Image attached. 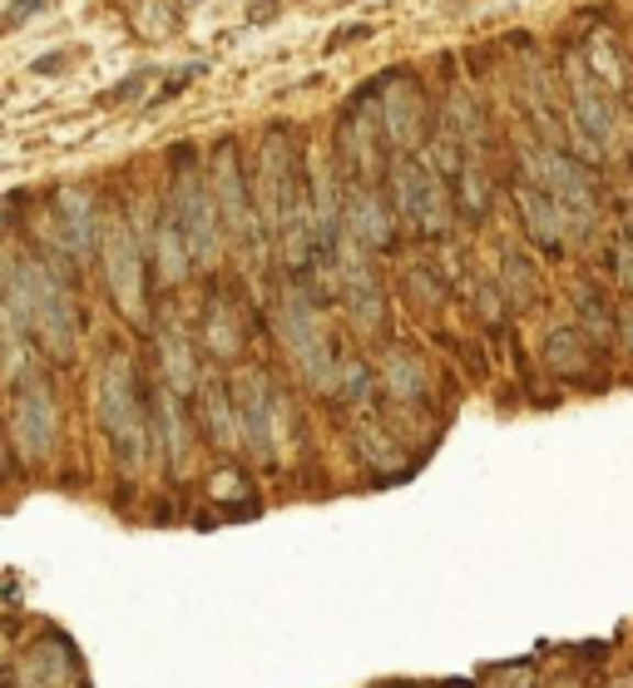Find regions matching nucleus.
Listing matches in <instances>:
<instances>
[{
	"mask_svg": "<svg viewBox=\"0 0 633 688\" xmlns=\"http://www.w3.org/2000/svg\"><path fill=\"white\" fill-rule=\"evenodd\" d=\"M15 282H20V302H25V328L45 342L49 357H69V352H75V337H79V312H75L69 288L35 258L20 263Z\"/></svg>",
	"mask_w": 633,
	"mask_h": 688,
	"instance_id": "f257e3e1",
	"label": "nucleus"
},
{
	"mask_svg": "<svg viewBox=\"0 0 633 688\" xmlns=\"http://www.w3.org/2000/svg\"><path fill=\"white\" fill-rule=\"evenodd\" d=\"M99 421H104L109 441H114V456L119 466L134 476V470H144L148 460V411L144 401H138V387H134V367H129L124 357L109 362L104 381H99Z\"/></svg>",
	"mask_w": 633,
	"mask_h": 688,
	"instance_id": "f03ea898",
	"label": "nucleus"
},
{
	"mask_svg": "<svg viewBox=\"0 0 633 688\" xmlns=\"http://www.w3.org/2000/svg\"><path fill=\"white\" fill-rule=\"evenodd\" d=\"M174 213L178 233H184V248L193 268H213L223 258V229H218V209H213V193H208V179L198 174L193 154H178V174H174Z\"/></svg>",
	"mask_w": 633,
	"mask_h": 688,
	"instance_id": "7ed1b4c3",
	"label": "nucleus"
},
{
	"mask_svg": "<svg viewBox=\"0 0 633 688\" xmlns=\"http://www.w3.org/2000/svg\"><path fill=\"white\" fill-rule=\"evenodd\" d=\"M277 337H282L287 357H292V367L302 371L307 387L332 397L336 391V352H332V342H326V332H322V322H316V308H312L307 292H287L282 298Z\"/></svg>",
	"mask_w": 633,
	"mask_h": 688,
	"instance_id": "20e7f679",
	"label": "nucleus"
},
{
	"mask_svg": "<svg viewBox=\"0 0 633 688\" xmlns=\"http://www.w3.org/2000/svg\"><path fill=\"white\" fill-rule=\"evenodd\" d=\"M208 193H213V209H218V229H223L243 253H257V229H263V223H257L253 193H247V174H243V159H237L233 140H223L213 149Z\"/></svg>",
	"mask_w": 633,
	"mask_h": 688,
	"instance_id": "39448f33",
	"label": "nucleus"
},
{
	"mask_svg": "<svg viewBox=\"0 0 633 688\" xmlns=\"http://www.w3.org/2000/svg\"><path fill=\"white\" fill-rule=\"evenodd\" d=\"M391 189H396V213H401L415 233H425V238L451 233V213H455L451 189H445V179L435 169H425V164H415V159H401L391 174Z\"/></svg>",
	"mask_w": 633,
	"mask_h": 688,
	"instance_id": "423d86ee",
	"label": "nucleus"
},
{
	"mask_svg": "<svg viewBox=\"0 0 633 688\" xmlns=\"http://www.w3.org/2000/svg\"><path fill=\"white\" fill-rule=\"evenodd\" d=\"M233 407H237V426H243V446L253 451L257 460H277L282 441H277V426H282V397L267 381V371H247L233 387Z\"/></svg>",
	"mask_w": 633,
	"mask_h": 688,
	"instance_id": "0eeeda50",
	"label": "nucleus"
},
{
	"mask_svg": "<svg viewBox=\"0 0 633 688\" xmlns=\"http://www.w3.org/2000/svg\"><path fill=\"white\" fill-rule=\"evenodd\" d=\"M524 169H530V189L549 193V199L569 213V223L593 213V184H589V174H584V164H574L569 154L534 149L530 159H524Z\"/></svg>",
	"mask_w": 633,
	"mask_h": 688,
	"instance_id": "6e6552de",
	"label": "nucleus"
},
{
	"mask_svg": "<svg viewBox=\"0 0 633 688\" xmlns=\"http://www.w3.org/2000/svg\"><path fill=\"white\" fill-rule=\"evenodd\" d=\"M104 278L124 318H144V253L124 219H109L104 229Z\"/></svg>",
	"mask_w": 633,
	"mask_h": 688,
	"instance_id": "1a4fd4ad",
	"label": "nucleus"
},
{
	"mask_svg": "<svg viewBox=\"0 0 633 688\" xmlns=\"http://www.w3.org/2000/svg\"><path fill=\"white\" fill-rule=\"evenodd\" d=\"M10 426H15V446L30 460H45L59 441V411L49 381L30 377L25 387H15V407H10Z\"/></svg>",
	"mask_w": 633,
	"mask_h": 688,
	"instance_id": "9d476101",
	"label": "nucleus"
},
{
	"mask_svg": "<svg viewBox=\"0 0 633 688\" xmlns=\"http://www.w3.org/2000/svg\"><path fill=\"white\" fill-rule=\"evenodd\" d=\"M342 238L356 253H386L396 243V213L376 184H362L342 199Z\"/></svg>",
	"mask_w": 633,
	"mask_h": 688,
	"instance_id": "9b49d317",
	"label": "nucleus"
},
{
	"mask_svg": "<svg viewBox=\"0 0 633 688\" xmlns=\"http://www.w3.org/2000/svg\"><path fill=\"white\" fill-rule=\"evenodd\" d=\"M342 302H346L356 328L376 332L386 322V292H381V282H376L366 253H346L342 258Z\"/></svg>",
	"mask_w": 633,
	"mask_h": 688,
	"instance_id": "f8f14e48",
	"label": "nucleus"
},
{
	"mask_svg": "<svg viewBox=\"0 0 633 688\" xmlns=\"http://www.w3.org/2000/svg\"><path fill=\"white\" fill-rule=\"evenodd\" d=\"M55 229H59V243L69 248V258L85 263L99 243V213H95V199L85 189H59L55 193Z\"/></svg>",
	"mask_w": 633,
	"mask_h": 688,
	"instance_id": "ddd939ff",
	"label": "nucleus"
},
{
	"mask_svg": "<svg viewBox=\"0 0 633 688\" xmlns=\"http://www.w3.org/2000/svg\"><path fill=\"white\" fill-rule=\"evenodd\" d=\"M381 124H386V144L396 154H411L425 140V100L411 80H401V90L391 85V95L381 104Z\"/></svg>",
	"mask_w": 633,
	"mask_h": 688,
	"instance_id": "4468645a",
	"label": "nucleus"
},
{
	"mask_svg": "<svg viewBox=\"0 0 633 688\" xmlns=\"http://www.w3.org/2000/svg\"><path fill=\"white\" fill-rule=\"evenodd\" d=\"M376 381H381V391L396 401V407H421V401L431 397V367H425V357H415L411 347L386 352Z\"/></svg>",
	"mask_w": 633,
	"mask_h": 688,
	"instance_id": "2eb2a0df",
	"label": "nucleus"
},
{
	"mask_svg": "<svg viewBox=\"0 0 633 688\" xmlns=\"http://www.w3.org/2000/svg\"><path fill=\"white\" fill-rule=\"evenodd\" d=\"M69 678H75V654H69V644H55V639L25 648L15 664L20 688H65Z\"/></svg>",
	"mask_w": 633,
	"mask_h": 688,
	"instance_id": "dca6fc26",
	"label": "nucleus"
},
{
	"mask_svg": "<svg viewBox=\"0 0 633 688\" xmlns=\"http://www.w3.org/2000/svg\"><path fill=\"white\" fill-rule=\"evenodd\" d=\"M520 223H524V233H530L540 248H554V253L564 248V238H569V229H574L569 213H564L549 193L530 189V184L520 189Z\"/></svg>",
	"mask_w": 633,
	"mask_h": 688,
	"instance_id": "f3484780",
	"label": "nucleus"
},
{
	"mask_svg": "<svg viewBox=\"0 0 633 688\" xmlns=\"http://www.w3.org/2000/svg\"><path fill=\"white\" fill-rule=\"evenodd\" d=\"M356 456H362V466L371 470L376 480H401V476H411V460H406V446L391 436V431H381V426H356Z\"/></svg>",
	"mask_w": 633,
	"mask_h": 688,
	"instance_id": "a211bd4d",
	"label": "nucleus"
},
{
	"mask_svg": "<svg viewBox=\"0 0 633 688\" xmlns=\"http://www.w3.org/2000/svg\"><path fill=\"white\" fill-rule=\"evenodd\" d=\"M544 362H549L554 377H589L593 367V352H589V337L579 328H554L544 337Z\"/></svg>",
	"mask_w": 633,
	"mask_h": 688,
	"instance_id": "6ab92c4d",
	"label": "nucleus"
},
{
	"mask_svg": "<svg viewBox=\"0 0 633 688\" xmlns=\"http://www.w3.org/2000/svg\"><path fill=\"white\" fill-rule=\"evenodd\" d=\"M203 426H208V436H213L223 451H243L237 407H233V391H227L223 381H208V387H203Z\"/></svg>",
	"mask_w": 633,
	"mask_h": 688,
	"instance_id": "aec40b11",
	"label": "nucleus"
},
{
	"mask_svg": "<svg viewBox=\"0 0 633 688\" xmlns=\"http://www.w3.org/2000/svg\"><path fill=\"white\" fill-rule=\"evenodd\" d=\"M203 342L213 357H237L243 352V318H237V308L227 298H213L203 312Z\"/></svg>",
	"mask_w": 633,
	"mask_h": 688,
	"instance_id": "412c9836",
	"label": "nucleus"
},
{
	"mask_svg": "<svg viewBox=\"0 0 633 688\" xmlns=\"http://www.w3.org/2000/svg\"><path fill=\"white\" fill-rule=\"evenodd\" d=\"M158 352H164V381L174 397H188L198 387V362H193V347L178 328H164L158 332Z\"/></svg>",
	"mask_w": 633,
	"mask_h": 688,
	"instance_id": "4be33fe9",
	"label": "nucleus"
},
{
	"mask_svg": "<svg viewBox=\"0 0 633 688\" xmlns=\"http://www.w3.org/2000/svg\"><path fill=\"white\" fill-rule=\"evenodd\" d=\"M500 298H504V308H530L534 298H540V273H534V263L524 258V253H504L500 258Z\"/></svg>",
	"mask_w": 633,
	"mask_h": 688,
	"instance_id": "5701e85b",
	"label": "nucleus"
},
{
	"mask_svg": "<svg viewBox=\"0 0 633 688\" xmlns=\"http://www.w3.org/2000/svg\"><path fill=\"white\" fill-rule=\"evenodd\" d=\"M154 258H158V278L164 282H184L188 278V248H184V233H178L174 213L164 209V219H158V233H154Z\"/></svg>",
	"mask_w": 633,
	"mask_h": 688,
	"instance_id": "b1692460",
	"label": "nucleus"
},
{
	"mask_svg": "<svg viewBox=\"0 0 633 688\" xmlns=\"http://www.w3.org/2000/svg\"><path fill=\"white\" fill-rule=\"evenodd\" d=\"M574 114H579V130L589 134L593 144H609L613 140V104L603 100L593 85H574Z\"/></svg>",
	"mask_w": 633,
	"mask_h": 688,
	"instance_id": "393cba45",
	"label": "nucleus"
},
{
	"mask_svg": "<svg viewBox=\"0 0 633 688\" xmlns=\"http://www.w3.org/2000/svg\"><path fill=\"white\" fill-rule=\"evenodd\" d=\"M574 312H579V332H584V337H593V342L613 337V312H609V302H603L599 292L579 288V292H574Z\"/></svg>",
	"mask_w": 633,
	"mask_h": 688,
	"instance_id": "a878e982",
	"label": "nucleus"
},
{
	"mask_svg": "<svg viewBox=\"0 0 633 688\" xmlns=\"http://www.w3.org/2000/svg\"><path fill=\"white\" fill-rule=\"evenodd\" d=\"M371 387H376V371L366 367V362H336V391L332 397L371 401Z\"/></svg>",
	"mask_w": 633,
	"mask_h": 688,
	"instance_id": "bb28decb",
	"label": "nucleus"
},
{
	"mask_svg": "<svg viewBox=\"0 0 633 688\" xmlns=\"http://www.w3.org/2000/svg\"><path fill=\"white\" fill-rule=\"evenodd\" d=\"M460 203L470 209V219H485V213H490V179H485L475 164L460 169Z\"/></svg>",
	"mask_w": 633,
	"mask_h": 688,
	"instance_id": "cd10ccee",
	"label": "nucleus"
},
{
	"mask_svg": "<svg viewBox=\"0 0 633 688\" xmlns=\"http://www.w3.org/2000/svg\"><path fill=\"white\" fill-rule=\"evenodd\" d=\"M475 302H480L485 322H495V328H500V322H504V298H500V288H495V282H475Z\"/></svg>",
	"mask_w": 633,
	"mask_h": 688,
	"instance_id": "c85d7f7f",
	"label": "nucleus"
},
{
	"mask_svg": "<svg viewBox=\"0 0 633 688\" xmlns=\"http://www.w3.org/2000/svg\"><path fill=\"white\" fill-rule=\"evenodd\" d=\"M490 688H534V664H500Z\"/></svg>",
	"mask_w": 633,
	"mask_h": 688,
	"instance_id": "c756f323",
	"label": "nucleus"
},
{
	"mask_svg": "<svg viewBox=\"0 0 633 688\" xmlns=\"http://www.w3.org/2000/svg\"><path fill=\"white\" fill-rule=\"evenodd\" d=\"M406 288L415 292V302H421V308H431V302H441V282H435V288H431V273H425V268H415L411 278H406Z\"/></svg>",
	"mask_w": 633,
	"mask_h": 688,
	"instance_id": "7c9ffc66",
	"label": "nucleus"
},
{
	"mask_svg": "<svg viewBox=\"0 0 633 688\" xmlns=\"http://www.w3.org/2000/svg\"><path fill=\"white\" fill-rule=\"evenodd\" d=\"M213 496H218V500L247 496V480H243V476H233V470H227V476H213Z\"/></svg>",
	"mask_w": 633,
	"mask_h": 688,
	"instance_id": "2f4dec72",
	"label": "nucleus"
},
{
	"mask_svg": "<svg viewBox=\"0 0 633 688\" xmlns=\"http://www.w3.org/2000/svg\"><path fill=\"white\" fill-rule=\"evenodd\" d=\"M613 273H619L623 292H633V248L623 243V248H613Z\"/></svg>",
	"mask_w": 633,
	"mask_h": 688,
	"instance_id": "473e14b6",
	"label": "nucleus"
},
{
	"mask_svg": "<svg viewBox=\"0 0 633 688\" xmlns=\"http://www.w3.org/2000/svg\"><path fill=\"white\" fill-rule=\"evenodd\" d=\"M613 332H619V342L633 352V302H629V308L613 312Z\"/></svg>",
	"mask_w": 633,
	"mask_h": 688,
	"instance_id": "72a5a7b5",
	"label": "nucleus"
},
{
	"mask_svg": "<svg viewBox=\"0 0 633 688\" xmlns=\"http://www.w3.org/2000/svg\"><path fill=\"white\" fill-rule=\"evenodd\" d=\"M45 5H49V0H10V21H30V15H35V11H45Z\"/></svg>",
	"mask_w": 633,
	"mask_h": 688,
	"instance_id": "f704fd0d",
	"label": "nucleus"
},
{
	"mask_svg": "<svg viewBox=\"0 0 633 688\" xmlns=\"http://www.w3.org/2000/svg\"><path fill=\"white\" fill-rule=\"evenodd\" d=\"M30 70H35V75H55V70H65V55H59V51H49L45 60H35Z\"/></svg>",
	"mask_w": 633,
	"mask_h": 688,
	"instance_id": "c9c22d12",
	"label": "nucleus"
},
{
	"mask_svg": "<svg viewBox=\"0 0 633 688\" xmlns=\"http://www.w3.org/2000/svg\"><path fill=\"white\" fill-rule=\"evenodd\" d=\"M609 688H633V674H629V678H613Z\"/></svg>",
	"mask_w": 633,
	"mask_h": 688,
	"instance_id": "e433bc0d",
	"label": "nucleus"
},
{
	"mask_svg": "<svg viewBox=\"0 0 633 688\" xmlns=\"http://www.w3.org/2000/svg\"><path fill=\"white\" fill-rule=\"evenodd\" d=\"M554 688H579V684H574V678H564V684H554Z\"/></svg>",
	"mask_w": 633,
	"mask_h": 688,
	"instance_id": "4c0bfd02",
	"label": "nucleus"
},
{
	"mask_svg": "<svg viewBox=\"0 0 633 688\" xmlns=\"http://www.w3.org/2000/svg\"><path fill=\"white\" fill-rule=\"evenodd\" d=\"M5 658H10V654H5V644H0V668H5Z\"/></svg>",
	"mask_w": 633,
	"mask_h": 688,
	"instance_id": "58836bf2",
	"label": "nucleus"
},
{
	"mask_svg": "<svg viewBox=\"0 0 633 688\" xmlns=\"http://www.w3.org/2000/svg\"><path fill=\"white\" fill-rule=\"evenodd\" d=\"M445 688H465V684H445Z\"/></svg>",
	"mask_w": 633,
	"mask_h": 688,
	"instance_id": "ea45409f",
	"label": "nucleus"
}]
</instances>
